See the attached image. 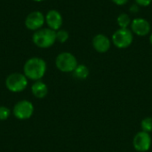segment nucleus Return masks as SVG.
I'll use <instances>...</instances> for the list:
<instances>
[{
	"label": "nucleus",
	"instance_id": "3",
	"mask_svg": "<svg viewBox=\"0 0 152 152\" xmlns=\"http://www.w3.org/2000/svg\"><path fill=\"white\" fill-rule=\"evenodd\" d=\"M55 65L57 69L61 72L69 73V72H73L78 64L76 57L72 53L64 52L60 53L56 57Z\"/></svg>",
	"mask_w": 152,
	"mask_h": 152
},
{
	"label": "nucleus",
	"instance_id": "10",
	"mask_svg": "<svg viewBox=\"0 0 152 152\" xmlns=\"http://www.w3.org/2000/svg\"><path fill=\"white\" fill-rule=\"evenodd\" d=\"M45 22L53 30H59L62 26V16L56 10L49 11L45 15Z\"/></svg>",
	"mask_w": 152,
	"mask_h": 152
},
{
	"label": "nucleus",
	"instance_id": "7",
	"mask_svg": "<svg viewBox=\"0 0 152 152\" xmlns=\"http://www.w3.org/2000/svg\"><path fill=\"white\" fill-rule=\"evenodd\" d=\"M133 145L136 151L146 152L151 149V137L149 133L141 131L138 132L133 140Z\"/></svg>",
	"mask_w": 152,
	"mask_h": 152
},
{
	"label": "nucleus",
	"instance_id": "8",
	"mask_svg": "<svg viewBox=\"0 0 152 152\" xmlns=\"http://www.w3.org/2000/svg\"><path fill=\"white\" fill-rule=\"evenodd\" d=\"M45 21V17L41 12L35 11L30 12L25 20V26L28 29L37 31L42 28Z\"/></svg>",
	"mask_w": 152,
	"mask_h": 152
},
{
	"label": "nucleus",
	"instance_id": "4",
	"mask_svg": "<svg viewBox=\"0 0 152 152\" xmlns=\"http://www.w3.org/2000/svg\"><path fill=\"white\" fill-rule=\"evenodd\" d=\"M6 88L12 93H20L26 89L28 86V78L24 74L12 73L10 74L5 79Z\"/></svg>",
	"mask_w": 152,
	"mask_h": 152
},
{
	"label": "nucleus",
	"instance_id": "2",
	"mask_svg": "<svg viewBox=\"0 0 152 152\" xmlns=\"http://www.w3.org/2000/svg\"><path fill=\"white\" fill-rule=\"evenodd\" d=\"M32 41L39 48H49L56 41V32L50 28H40L33 34Z\"/></svg>",
	"mask_w": 152,
	"mask_h": 152
},
{
	"label": "nucleus",
	"instance_id": "12",
	"mask_svg": "<svg viewBox=\"0 0 152 152\" xmlns=\"http://www.w3.org/2000/svg\"><path fill=\"white\" fill-rule=\"evenodd\" d=\"M31 92H32V94L35 97H37L38 99H42V98H45L47 95L48 87L44 82H42L40 80H37L32 85Z\"/></svg>",
	"mask_w": 152,
	"mask_h": 152
},
{
	"label": "nucleus",
	"instance_id": "6",
	"mask_svg": "<svg viewBox=\"0 0 152 152\" xmlns=\"http://www.w3.org/2000/svg\"><path fill=\"white\" fill-rule=\"evenodd\" d=\"M33 113H34V106L30 102L27 100L18 102L13 107L14 117L20 120L30 118Z\"/></svg>",
	"mask_w": 152,
	"mask_h": 152
},
{
	"label": "nucleus",
	"instance_id": "5",
	"mask_svg": "<svg viewBox=\"0 0 152 152\" xmlns=\"http://www.w3.org/2000/svg\"><path fill=\"white\" fill-rule=\"evenodd\" d=\"M134 39L133 32L128 28H119L112 36L113 44L118 48H126L131 45Z\"/></svg>",
	"mask_w": 152,
	"mask_h": 152
},
{
	"label": "nucleus",
	"instance_id": "16",
	"mask_svg": "<svg viewBox=\"0 0 152 152\" xmlns=\"http://www.w3.org/2000/svg\"><path fill=\"white\" fill-rule=\"evenodd\" d=\"M69 39V33L64 29H59L56 32V40L60 43H65Z\"/></svg>",
	"mask_w": 152,
	"mask_h": 152
},
{
	"label": "nucleus",
	"instance_id": "11",
	"mask_svg": "<svg viewBox=\"0 0 152 152\" xmlns=\"http://www.w3.org/2000/svg\"><path fill=\"white\" fill-rule=\"evenodd\" d=\"M93 46L98 53H106L110 48V40L107 36L98 34L93 39Z\"/></svg>",
	"mask_w": 152,
	"mask_h": 152
},
{
	"label": "nucleus",
	"instance_id": "20",
	"mask_svg": "<svg viewBox=\"0 0 152 152\" xmlns=\"http://www.w3.org/2000/svg\"><path fill=\"white\" fill-rule=\"evenodd\" d=\"M150 41H151V45H152V34L151 35V37H150Z\"/></svg>",
	"mask_w": 152,
	"mask_h": 152
},
{
	"label": "nucleus",
	"instance_id": "19",
	"mask_svg": "<svg viewBox=\"0 0 152 152\" xmlns=\"http://www.w3.org/2000/svg\"><path fill=\"white\" fill-rule=\"evenodd\" d=\"M112 1L118 5H123V4H126L129 0H112Z\"/></svg>",
	"mask_w": 152,
	"mask_h": 152
},
{
	"label": "nucleus",
	"instance_id": "9",
	"mask_svg": "<svg viewBox=\"0 0 152 152\" xmlns=\"http://www.w3.org/2000/svg\"><path fill=\"white\" fill-rule=\"evenodd\" d=\"M131 28H132V32H134V34L140 37H143L150 33L151 25L148 22V20H146L145 19L136 18L134 20H132Z\"/></svg>",
	"mask_w": 152,
	"mask_h": 152
},
{
	"label": "nucleus",
	"instance_id": "14",
	"mask_svg": "<svg viewBox=\"0 0 152 152\" xmlns=\"http://www.w3.org/2000/svg\"><path fill=\"white\" fill-rule=\"evenodd\" d=\"M118 24L120 27V28H127L129 25H131V19L128 14L126 13H121L118 15L117 19Z\"/></svg>",
	"mask_w": 152,
	"mask_h": 152
},
{
	"label": "nucleus",
	"instance_id": "21",
	"mask_svg": "<svg viewBox=\"0 0 152 152\" xmlns=\"http://www.w3.org/2000/svg\"><path fill=\"white\" fill-rule=\"evenodd\" d=\"M33 1H35V2H42L44 0H33Z\"/></svg>",
	"mask_w": 152,
	"mask_h": 152
},
{
	"label": "nucleus",
	"instance_id": "18",
	"mask_svg": "<svg viewBox=\"0 0 152 152\" xmlns=\"http://www.w3.org/2000/svg\"><path fill=\"white\" fill-rule=\"evenodd\" d=\"M135 1L141 6H148L152 2V0H135Z\"/></svg>",
	"mask_w": 152,
	"mask_h": 152
},
{
	"label": "nucleus",
	"instance_id": "13",
	"mask_svg": "<svg viewBox=\"0 0 152 152\" xmlns=\"http://www.w3.org/2000/svg\"><path fill=\"white\" fill-rule=\"evenodd\" d=\"M73 76L80 80L86 79L89 76V69L84 64H79L77 66V68L73 71Z\"/></svg>",
	"mask_w": 152,
	"mask_h": 152
},
{
	"label": "nucleus",
	"instance_id": "17",
	"mask_svg": "<svg viewBox=\"0 0 152 152\" xmlns=\"http://www.w3.org/2000/svg\"><path fill=\"white\" fill-rule=\"evenodd\" d=\"M11 115V110L7 107L0 106V120H6Z\"/></svg>",
	"mask_w": 152,
	"mask_h": 152
},
{
	"label": "nucleus",
	"instance_id": "15",
	"mask_svg": "<svg viewBox=\"0 0 152 152\" xmlns=\"http://www.w3.org/2000/svg\"><path fill=\"white\" fill-rule=\"evenodd\" d=\"M141 128L142 131L146 133H151L152 132V118H145L141 122Z\"/></svg>",
	"mask_w": 152,
	"mask_h": 152
},
{
	"label": "nucleus",
	"instance_id": "1",
	"mask_svg": "<svg viewBox=\"0 0 152 152\" xmlns=\"http://www.w3.org/2000/svg\"><path fill=\"white\" fill-rule=\"evenodd\" d=\"M23 71L27 78L34 81L40 80L45 74L46 62L38 57L30 58L25 62Z\"/></svg>",
	"mask_w": 152,
	"mask_h": 152
}]
</instances>
